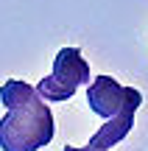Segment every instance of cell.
<instances>
[{"label": "cell", "instance_id": "6da1fadb", "mask_svg": "<svg viewBox=\"0 0 148 151\" xmlns=\"http://www.w3.org/2000/svg\"><path fill=\"white\" fill-rule=\"evenodd\" d=\"M53 112L45 106L39 92L17 104L0 120V148L3 151H39L53 140Z\"/></svg>", "mask_w": 148, "mask_h": 151}, {"label": "cell", "instance_id": "7a4b0ae2", "mask_svg": "<svg viewBox=\"0 0 148 151\" xmlns=\"http://www.w3.org/2000/svg\"><path fill=\"white\" fill-rule=\"evenodd\" d=\"M81 84H89V62L78 48H61L53 59V73L36 84L42 101H70Z\"/></svg>", "mask_w": 148, "mask_h": 151}, {"label": "cell", "instance_id": "3957f363", "mask_svg": "<svg viewBox=\"0 0 148 151\" xmlns=\"http://www.w3.org/2000/svg\"><path fill=\"white\" fill-rule=\"evenodd\" d=\"M87 104L95 115H101L104 120H112L120 115H134L137 106H143V95L134 87L117 84L112 76H98L87 87Z\"/></svg>", "mask_w": 148, "mask_h": 151}, {"label": "cell", "instance_id": "277c9868", "mask_svg": "<svg viewBox=\"0 0 148 151\" xmlns=\"http://www.w3.org/2000/svg\"><path fill=\"white\" fill-rule=\"evenodd\" d=\"M132 129H134V115L112 118V120H106V123L89 137V148H95V151H109L112 146H117V143H120Z\"/></svg>", "mask_w": 148, "mask_h": 151}, {"label": "cell", "instance_id": "5b68a950", "mask_svg": "<svg viewBox=\"0 0 148 151\" xmlns=\"http://www.w3.org/2000/svg\"><path fill=\"white\" fill-rule=\"evenodd\" d=\"M61 151H95V148H89V146H87V148H76V146H64Z\"/></svg>", "mask_w": 148, "mask_h": 151}]
</instances>
